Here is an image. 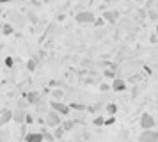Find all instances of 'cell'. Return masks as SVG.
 <instances>
[{
	"instance_id": "ac0fdd59",
	"label": "cell",
	"mask_w": 158,
	"mask_h": 142,
	"mask_svg": "<svg viewBox=\"0 0 158 142\" xmlns=\"http://www.w3.org/2000/svg\"><path fill=\"white\" fill-rule=\"evenodd\" d=\"M93 124L94 126H103V124H105V117H103V115H96L94 121H93Z\"/></svg>"
},
{
	"instance_id": "4316f807",
	"label": "cell",
	"mask_w": 158,
	"mask_h": 142,
	"mask_svg": "<svg viewBox=\"0 0 158 142\" xmlns=\"http://www.w3.org/2000/svg\"><path fill=\"white\" fill-rule=\"evenodd\" d=\"M29 20L32 21V23H36V21H37V18L34 16V14H29Z\"/></svg>"
},
{
	"instance_id": "83f0119b",
	"label": "cell",
	"mask_w": 158,
	"mask_h": 142,
	"mask_svg": "<svg viewBox=\"0 0 158 142\" xmlns=\"http://www.w3.org/2000/svg\"><path fill=\"white\" fill-rule=\"evenodd\" d=\"M155 36H156V37H158V27H156V34H155Z\"/></svg>"
},
{
	"instance_id": "e0dca14e",
	"label": "cell",
	"mask_w": 158,
	"mask_h": 142,
	"mask_svg": "<svg viewBox=\"0 0 158 142\" xmlns=\"http://www.w3.org/2000/svg\"><path fill=\"white\" fill-rule=\"evenodd\" d=\"M53 139H55V140H57V139H62V135H64V130H62V128L60 126H57V128H53Z\"/></svg>"
},
{
	"instance_id": "cb8c5ba5",
	"label": "cell",
	"mask_w": 158,
	"mask_h": 142,
	"mask_svg": "<svg viewBox=\"0 0 158 142\" xmlns=\"http://www.w3.org/2000/svg\"><path fill=\"white\" fill-rule=\"evenodd\" d=\"M103 23H105V20H103V18H96V20H94V27H103Z\"/></svg>"
},
{
	"instance_id": "7a4b0ae2",
	"label": "cell",
	"mask_w": 158,
	"mask_h": 142,
	"mask_svg": "<svg viewBox=\"0 0 158 142\" xmlns=\"http://www.w3.org/2000/svg\"><path fill=\"white\" fill-rule=\"evenodd\" d=\"M50 108L53 110V112H57L59 115H69V112H71L69 105H66L64 101H59V99H52Z\"/></svg>"
},
{
	"instance_id": "484cf974",
	"label": "cell",
	"mask_w": 158,
	"mask_h": 142,
	"mask_svg": "<svg viewBox=\"0 0 158 142\" xmlns=\"http://www.w3.org/2000/svg\"><path fill=\"white\" fill-rule=\"evenodd\" d=\"M100 91H110V85H108V84H101L100 85Z\"/></svg>"
},
{
	"instance_id": "f1b7e54d",
	"label": "cell",
	"mask_w": 158,
	"mask_h": 142,
	"mask_svg": "<svg viewBox=\"0 0 158 142\" xmlns=\"http://www.w3.org/2000/svg\"><path fill=\"white\" fill-rule=\"evenodd\" d=\"M128 142H130V140H128Z\"/></svg>"
},
{
	"instance_id": "52a82bcc",
	"label": "cell",
	"mask_w": 158,
	"mask_h": 142,
	"mask_svg": "<svg viewBox=\"0 0 158 142\" xmlns=\"http://www.w3.org/2000/svg\"><path fill=\"white\" fill-rule=\"evenodd\" d=\"M25 115H27V110H23V108H16L13 110V121H15L16 124H25Z\"/></svg>"
},
{
	"instance_id": "2e32d148",
	"label": "cell",
	"mask_w": 158,
	"mask_h": 142,
	"mask_svg": "<svg viewBox=\"0 0 158 142\" xmlns=\"http://www.w3.org/2000/svg\"><path fill=\"white\" fill-rule=\"evenodd\" d=\"M36 66H37V61H36V59H34V57H32V59H29V61H27V69H29L30 73H32V71H36Z\"/></svg>"
},
{
	"instance_id": "9c48e42d",
	"label": "cell",
	"mask_w": 158,
	"mask_h": 142,
	"mask_svg": "<svg viewBox=\"0 0 158 142\" xmlns=\"http://www.w3.org/2000/svg\"><path fill=\"white\" fill-rule=\"evenodd\" d=\"M25 98H27V103H29V105H37V103L41 101V94L37 91H30V92L25 94Z\"/></svg>"
},
{
	"instance_id": "277c9868",
	"label": "cell",
	"mask_w": 158,
	"mask_h": 142,
	"mask_svg": "<svg viewBox=\"0 0 158 142\" xmlns=\"http://www.w3.org/2000/svg\"><path fill=\"white\" fill-rule=\"evenodd\" d=\"M139 142H158V132L156 130H144L139 135Z\"/></svg>"
},
{
	"instance_id": "5b68a950",
	"label": "cell",
	"mask_w": 158,
	"mask_h": 142,
	"mask_svg": "<svg viewBox=\"0 0 158 142\" xmlns=\"http://www.w3.org/2000/svg\"><path fill=\"white\" fill-rule=\"evenodd\" d=\"M60 123H62V119H60V115H59L57 112H53V110L46 112V124H48L50 128L60 126Z\"/></svg>"
},
{
	"instance_id": "ba28073f",
	"label": "cell",
	"mask_w": 158,
	"mask_h": 142,
	"mask_svg": "<svg viewBox=\"0 0 158 142\" xmlns=\"http://www.w3.org/2000/svg\"><path fill=\"white\" fill-rule=\"evenodd\" d=\"M11 121H13V110H11V108H4V110L0 112V126L7 124Z\"/></svg>"
},
{
	"instance_id": "9a60e30c",
	"label": "cell",
	"mask_w": 158,
	"mask_h": 142,
	"mask_svg": "<svg viewBox=\"0 0 158 142\" xmlns=\"http://www.w3.org/2000/svg\"><path fill=\"white\" fill-rule=\"evenodd\" d=\"M105 110H107L108 115H115V114H117V105H115V103H108V105L105 106Z\"/></svg>"
},
{
	"instance_id": "6da1fadb",
	"label": "cell",
	"mask_w": 158,
	"mask_h": 142,
	"mask_svg": "<svg viewBox=\"0 0 158 142\" xmlns=\"http://www.w3.org/2000/svg\"><path fill=\"white\" fill-rule=\"evenodd\" d=\"M94 20H96V14L93 11H80V13L75 14V21L77 23H82V25H93Z\"/></svg>"
},
{
	"instance_id": "5bb4252c",
	"label": "cell",
	"mask_w": 158,
	"mask_h": 142,
	"mask_svg": "<svg viewBox=\"0 0 158 142\" xmlns=\"http://www.w3.org/2000/svg\"><path fill=\"white\" fill-rule=\"evenodd\" d=\"M39 133L43 135V142H44V140H46V142H55V139H53V135H52L50 132L46 130V128H43V130H41Z\"/></svg>"
},
{
	"instance_id": "44dd1931",
	"label": "cell",
	"mask_w": 158,
	"mask_h": 142,
	"mask_svg": "<svg viewBox=\"0 0 158 142\" xmlns=\"http://www.w3.org/2000/svg\"><path fill=\"white\" fill-rule=\"evenodd\" d=\"M52 96H53L55 99L62 98V96H64V91H60V89H53V91H52Z\"/></svg>"
},
{
	"instance_id": "d6986e66",
	"label": "cell",
	"mask_w": 158,
	"mask_h": 142,
	"mask_svg": "<svg viewBox=\"0 0 158 142\" xmlns=\"http://www.w3.org/2000/svg\"><path fill=\"white\" fill-rule=\"evenodd\" d=\"M69 108H73V110H82V112H84V110H87V106L84 105V103H71V105H69Z\"/></svg>"
},
{
	"instance_id": "8992f818",
	"label": "cell",
	"mask_w": 158,
	"mask_h": 142,
	"mask_svg": "<svg viewBox=\"0 0 158 142\" xmlns=\"http://www.w3.org/2000/svg\"><path fill=\"white\" fill-rule=\"evenodd\" d=\"M126 87H128V85H126V82H124V80H123V78H114V80H112V84H110V89H112V91H115V92H123V91H126Z\"/></svg>"
},
{
	"instance_id": "3957f363",
	"label": "cell",
	"mask_w": 158,
	"mask_h": 142,
	"mask_svg": "<svg viewBox=\"0 0 158 142\" xmlns=\"http://www.w3.org/2000/svg\"><path fill=\"white\" fill-rule=\"evenodd\" d=\"M155 126H156L155 117H153L149 112H144L142 115H140V128H142V132L144 130H155Z\"/></svg>"
},
{
	"instance_id": "7402d4cb",
	"label": "cell",
	"mask_w": 158,
	"mask_h": 142,
	"mask_svg": "<svg viewBox=\"0 0 158 142\" xmlns=\"http://www.w3.org/2000/svg\"><path fill=\"white\" fill-rule=\"evenodd\" d=\"M103 75H105L107 78H117V77H115V71L114 69H105V71H103Z\"/></svg>"
},
{
	"instance_id": "d4e9b609",
	"label": "cell",
	"mask_w": 158,
	"mask_h": 142,
	"mask_svg": "<svg viewBox=\"0 0 158 142\" xmlns=\"http://www.w3.org/2000/svg\"><path fill=\"white\" fill-rule=\"evenodd\" d=\"M32 123H34V117L27 112V115H25V124H32Z\"/></svg>"
},
{
	"instance_id": "8fae6325",
	"label": "cell",
	"mask_w": 158,
	"mask_h": 142,
	"mask_svg": "<svg viewBox=\"0 0 158 142\" xmlns=\"http://www.w3.org/2000/svg\"><path fill=\"white\" fill-rule=\"evenodd\" d=\"M25 142H43V135L39 132H30L25 135Z\"/></svg>"
},
{
	"instance_id": "7c38bea8",
	"label": "cell",
	"mask_w": 158,
	"mask_h": 142,
	"mask_svg": "<svg viewBox=\"0 0 158 142\" xmlns=\"http://www.w3.org/2000/svg\"><path fill=\"white\" fill-rule=\"evenodd\" d=\"M75 126H77V121L75 119H68V121H62V123H60V128H62L64 132H71Z\"/></svg>"
},
{
	"instance_id": "4fadbf2b",
	"label": "cell",
	"mask_w": 158,
	"mask_h": 142,
	"mask_svg": "<svg viewBox=\"0 0 158 142\" xmlns=\"http://www.w3.org/2000/svg\"><path fill=\"white\" fill-rule=\"evenodd\" d=\"M0 30H2L4 36H11V34H15V25H13V23H4Z\"/></svg>"
},
{
	"instance_id": "603a6c76",
	"label": "cell",
	"mask_w": 158,
	"mask_h": 142,
	"mask_svg": "<svg viewBox=\"0 0 158 142\" xmlns=\"http://www.w3.org/2000/svg\"><path fill=\"white\" fill-rule=\"evenodd\" d=\"M4 62H6L7 68H13V66H15V59H13V57H6V61H4Z\"/></svg>"
},
{
	"instance_id": "30bf717a",
	"label": "cell",
	"mask_w": 158,
	"mask_h": 142,
	"mask_svg": "<svg viewBox=\"0 0 158 142\" xmlns=\"http://www.w3.org/2000/svg\"><path fill=\"white\" fill-rule=\"evenodd\" d=\"M101 18H103L105 21H108V23H112V25H114L115 21L119 20V13H117V11H105V13L101 14Z\"/></svg>"
},
{
	"instance_id": "ffe728a7",
	"label": "cell",
	"mask_w": 158,
	"mask_h": 142,
	"mask_svg": "<svg viewBox=\"0 0 158 142\" xmlns=\"http://www.w3.org/2000/svg\"><path fill=\"white\" fill-rule=\"evenodd\" d=\"M112 124H115V115H108L107 119H105L103 126H112Z\"/></svg>"
}]
</instances>
